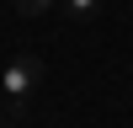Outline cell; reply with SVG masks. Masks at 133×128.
Wrapping results in <instances>:
<instances>
[{
    "label": "cell",
    "instance_id": "obj_1",
    "mask_svg": "<svg viewBox=\"0 0 133 128\" xmlns=\"http://www.w3.org/2000/svg\"><path fill=\"white\" fill-rule=\"evenodd\" d=\"M37 80H43V64L32 59V53H16V59L0 69V96H5L0 112H5V117H21L27 101H32V91H37Z\"/></svg>",
    "mask_w": 133,
    "mask_h": 128
},
{
    "label": "cell",
    "instance_id": "obj_2",
    "mask_svg": "<svg viewBox=\"0 0 133 128\" xmlns=\"http://www.w3.org/2000/svg\"><path fill=\"white\" fill-rule=\"evenodd\" d=\"M96 5H101V0H64V11H69L75 21H91V16H96Z\"/></svg>",
    "mask_w": 133,
    "mask_h": 128
},
{
    "label": "cell",
    "instance_id": "obj_3",
    "mask_svg": "<svg viewBox=\"0 0 133 128\" xmlns=\"http://www.w3.org/2000/svg\"><path fill=\"white\" fill-rule=\"evenodd\" d=\"M48 11H59V0H21V16H48Z\"/></svg>",
    "mask_w": 133,
    "mask_h": 128
}]
</instances>
